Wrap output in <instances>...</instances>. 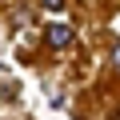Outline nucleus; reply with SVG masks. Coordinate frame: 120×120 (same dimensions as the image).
Instances as JSON below:
<instances>
[{"mask_svg": "<svg viewBox=\"0 0 120 120\" xmlns=\"http://www.w3.org/2000/svg\"><path fill=\"white\" fill-rule=\"evenodd\" d=\"M44 40H48L52 48H68V44L76 40V32H72L68 24H48V32H44Z\"/></svg>", "mask_w": 120, "mask_h": 120, "instance_id": "obj_1", "label": "nucleus"}, {"mask_svg": "<svg viewBox=\"0 0 120 120\" xmlns=\"http://www.w3.org/2000/svg\"><path fill=\"white\" fill-rule=\"evenodd\" d=\"M40 8H48V12H60V8H64V0H40Z\"/></svg>", "mask_w": 120, "mask_h": 120, "instance_id": "obj_2", "label": "nucleus"}, {"mask_svg": "<svg viewBox=\"0 0 120 120\" xmlns=\"http://www.w3.org/2000/svg\"><path fill=\"white\" fill-rule=\"evenodd\" d=\"M112 64H116V68H120V44H116V48H112Z\"/></svg>", "mask_w": 120, "mask_h": 120, "instance_id": "obj_3", "label": "nucleus"}]
</instances>
